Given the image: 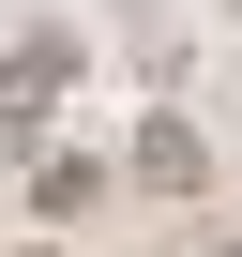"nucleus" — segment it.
<instances>
[{
	"instance_id": "1",
	"label": "nucleus",
	"mask_w": 242,
	"mask_h": 257,
	"mask_svg": "<svg viewBox=\"0 0 242 257\" xmlns=\"http://www.w3.org/2000/svg\"><path fill=\"white\" fill-rule=\"evenodd\" d=\"M121 182H152V197H197V182H212V137H197L182 106H152L137 137H121Z\"/></svg>"
},
{
	"instance_id": "2",
	"label": "nucleus",
	"mask_w": 242,
	"mask_h": 257,
	"mask_svg": "<svg viewBox=\"0 0 242 257\" xmlns=\"http://www.w3.org/2000/svg\"><path fill=\"white\" fill-rule=\"evenodd\" d=\"M46 91H61V46H16V61H0V137H46Z\"/></svg>"
},
{
	"instance_id": "3",
	"label": "nucleus",
	"mask_w": 242,
	"mask_h": 257,
	"mask_svg": "<svg viewBox=\"0 0 242 257\" xmlns=\"http://www.w3.org/2000/svg\"><path fill=\"white\" fill-rule=\"evenodd\" d=\"M91 197H106V167H91V152H46V167H31V212H46V227H76Z\"/></svg>"
}]
</instances>
